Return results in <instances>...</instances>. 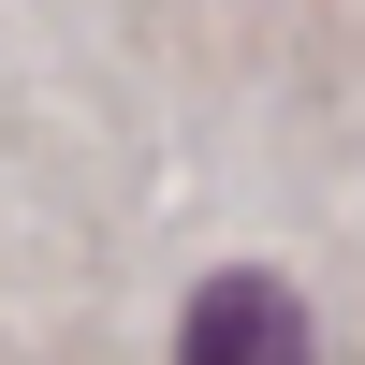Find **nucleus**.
I'll list each match as a JSON object with an SVG mask.
<instances>
[{
	"label": "nucleus",
	"instance_id": "f257e3e1",
	"mask_svg": "<svg viewBox=\"0 0 365 365\" xmlns=\"http://www.w3.org/2000/svg\"><path fill=\"white\" fill-rule=\"evenodd\" d=\"M175 365H322V336H307V307H292V278H205Z\"/></svg>",
	"mask_w": 365,
	"mask_h": 365
}]
</instances>
